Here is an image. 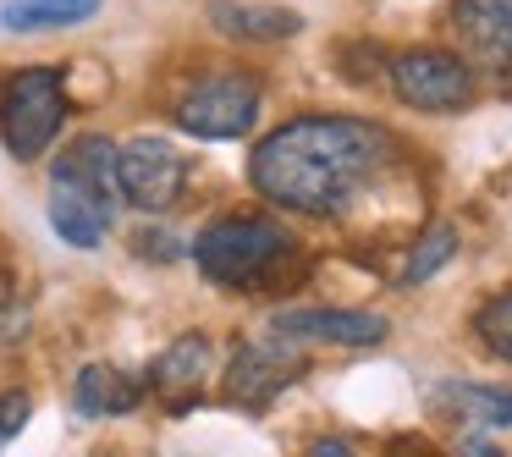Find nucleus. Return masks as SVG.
Masks as SVG:
<instances>
[{
  "label": "nucleus",
  "instance_id": "nucleus-17",
  "mask_svg": "<svg viewBox=\"0 0 512 457\" xmlns=\"http://www.w3.org/2000/svg\"><path fill=\"white\" fill-rule=\"evenodd\" d=\"M474 331H479V342H485L490 353H496V358H507V364H512V292L490 298L485 309L474 314Z\"/></svg>",
  "mask_w": 512,
  "mask_h": 457
},
{
  "label": "nucleus",
  "instance_id": "nucleus-10",
  "mask_svg": "<svg viewBox=\"0 0 512 457\" xmlns=\"http://www.w3.org/2000/svg\"><path fill=\"white\" fill-rule=\"evenodd\" d=\"M452 28L468 61L479 67H512V0H452Z\"/></svg>",
  "mask_w": 512,
  "mask_h": 457
},
{
  "label": "nucleus",
  "instance_id": "nucleus-9",
  "mask_svg": "<svg viewBox=\"0 0 512 457\" xmlns=\"http://www.w3.org/2000/svg\"><path fill=\"white\" fill-rule=\"evenodd\" d=\"M270 336L281 342H331V347H380L391 336V325L369 309H281L270 320Z\"/></svg>",
  "mask_w": 512,
  "mask_h": 457
},
{
  "label": "nucleus",
  "instance_id": "nucleus-1",
  "mask_svg": "<svg viewBox=\"0 0 512 457\" xmlns=\"http://www.w3.org/2000/svg\"><path fill=\"white\" fill-rule=\"evenodd\" d=\"M386 144L391 138L358 116H298L259 138V149L248 155V182L292 215L342 221L380 177L391 155Z\"/></svg>",
  "mask_w": 512,
  "mask_h": 457
},
{
  "label": "nucleus",
  "instance_id": "nucleus-20",
  "mask_svg": "<svg viewBox=\"0 0 512 457\" xmlns=\"http://www.w3.org/2000/svg\"><path fill=\"white\" fill-rule=\"evenodd\" d=\"M314 452H320V457H342L347 446H342V441H314Z\"/></svg>",
  "mask_w": 512,
  "mask_h": 457
},
{
  "label": "nucleus",
  "instance_id": "nucleus-11",
  "mask_svg": "<svg viewBox=\"0 0 512 457\" xmlns=\"http://www.w3.org/2000/svg\"><path fill=\"white\" fill-rule=\"evenodd\" d=\"M430 408L468 430H512V391L507 386H474V380H446L430 391Z\"/></svg>",
  "mask_w": 512,
  "mask_h": 457
},
{
  "label": "nucleus",
  "instance_id": "nucleus-3",
  "mask_svg": "<svg viewBox=\"0 0 512 457\" xmlns=\"http://www.w3.org/2000/svg\"><path fill=\"white\" fill-rule=\"evenodd\" d=\"M292 237L265 215H226V221L204 226L193 243V265L215 287H265V276L287 259Z\"/></svg>",
  "mask_w": 512,
  "mask_h": 457
},
{
  "label": "nucleus",
  "instance_id": "nucleus-18",
  "mask_svg": "<svg viewBox=\"0 0 512 457\" xmlns=\"http://www.w3.org/2000/svg\"><path fill=\"white\" fill-rule=\"evenodd\" d=\"M28 413H34L28 391H0V446H6V441H17V430L28 424Z\"/></svg>",
  "mask_w": 512,
  "mask_h": 457
},
{
  "label": "nucleus",
  "instance_id": "nucleus-12",
  "mask_svg": "<svg viewBox=\"0 0 512 457\" xmlns=\"http://www.w3.org/2000/svg\"><path fill=\"white\" fill-rule=\"evenodd\" d=\"M210 28L243 45H281V39L303 34V17L292 6H243V0H215Z\"/></svg>",
  "mask_w": 512,
  "mask_h": 457
},
{
  "label": "nucleus",
  "instance_id": "nucleus-6",
  "mask_svg": "<svg viewBox=\"0 0 512 457\" xmlns=\"http://www.w3.org/2000/svg\"><path fill=\"white\" fill-rule=\"evenodd\" d=\"M391 83H397L402 105H413V111H463L474 100L468 61L446 56V50H402L391 61Z\"/></svg>",
  "mask_w": 512,
  "mask_h": 457
},
{
  "label": "nucleus",
  "instance_id": "nucleus-13",
  "mask_svg": "<svg viewBox=\"0 0 512 457\" xmlns=\"http://www.w3.org/2000/svg\"><path fill=\"white\" fill-rule=\"evenodd\" d=\"M204 375H210V336H177V342L166 347V353L155 358V369H149V386L160 391V397L171 402V408H188L193 397H199Z\"/></svg>",
  "mask_w": 512,
  "mask_h": 457
},
{
  "label": "nucleus",
  "instance_id": "nucleus-14",
  "mask_svg": "<svg viewBox=\"0 0 512 457\" xmlns=\"http://www.w3.org/2000/svg\"><path fill=\"white\" fill-rule=\"evenodd\" d=\"M144 386L127 380L122 369L111 364H83L78 369V386H72V402H78L83 419H116V413H133Z\"/></svg>",
  "mask_w": 512,
  "mask_h": 457
},
{
  "label": "nucleus",
  "instance_id": "nucleus-8",
  "mask_svg": "<svg viewBox=\"0 0 512 457\" xmlns=\"http://www.w3.org/2000/svg\"><path fill=\"white\" fill-rule=\"evenodd\" d=\"M116 182H122V199L133 204V210L160 215L182 199L188 166H182V155L166 138H133V144L116 149Z\"/></svg>",
  "mask_w": 512,
  "mask_h": 457
},
{
  "label": "nucleus",
  "instance_id": "nucleus-2",
  "mask_svg": "<svg viewBox=\"0 0 512 457\" xmlns=\"http://www.w3.org/2000/svg\"><path fill=\"white\" fill-rule=\"evenodd\" d=\"M116 144L111 138H78L50 166V226L72 248H100L116 221Z\"/></svg>",
  "mask_w": 512,
  "mask_h": 457
},
{
  "label": "nucleus",
  "instance_id": "nucleus-19",
  "mask_svg": "<svg viewBox=\"0 0 512 457\" xmlns=\"http://www.w3.org/2000/svg\"><path fill=\"white\" fill-rule=\"evenodd\" d=\"M138 254H144V259H177L182 248L171 243V232H155V226H144V232H138Z\"/></svg>",
  "mask_w": 512,
  "mask_h": 457
},
{
  "label": "nucleus",
  "instance_id": "nucleus-4",
  "mask_svg": "<svg viewBox=\"0 0 512 457\" xmlns=\"http://www.w3.org/2000/svg\"><path fill=\"white\" fill-rule=\"evenodd\" d=\"M67 122V78L56 67H28L0 94V144L12 160H39Z\"/></svg>",
  "mask_w": 512,
  "mask_h": 457
},
{
  "label": "nucleus",
  "instance_id": "nucleus-5",
  "mask_svg": "<svg viewBox=\"0 0 512 457\" xmlns=\"http://www.w3.org/2000/svg\"><path fill=\"white\" fill-rule=\"evenodd\" d=\"M259 122V83L248 72H221L182 94L177 127L193 138H243Z\"/></svg>",
  "mask_w": 512,
  "mask_h": 457
},
{
  "label": "nucleus",
  "instance_id": "nucleus-15",
  "mask_svg": "<svg viewBox=\"0 0 512 457\" xmlns=\"http://www.w3.org/2000/svg\"><path fill=\"white\" fill-rule=\"evenodd\" d=\"M100 0H0V28L6 34H45V28L89 23Z\"/></svg>",
  "mask_w": 512,
  "mask_h": 457
},
{
  "label": "nucleus",
  "instance_id": "nucleus-16",
  "mask_svg": "<svg viewBox=\"0 0 512 457\" xmlns=\"http://www.w3.org/2000/svg\"><path fill=\"white\" fill-rule=\"evenodd\" d=\"M452 254H457V232H452L446 221H441V226H430V232H424L419 243H413L408 265H402V287H419V281H430Z\"/></svg>",
  "mask_w": 512,
  "mask_h": 457
},
{
  "label": "nucleus",
  "instance_id": "nucleus-7",
  "mask_svg": "<svg viewBox=\"0 0 512 457\" xmlns=\"http://www.w3.org/2000/svg\"><path fill=\"white\" fill-rule=\"evenodd\" d=\"M303 369L309 364H303L298 342H281V336H270V342H243L232 353V364H226L221 397L237 402V408H265V402H276Z\"/></svg>",
  "mask_w": 512,
  "mask_h": 457
}]
</instances>
